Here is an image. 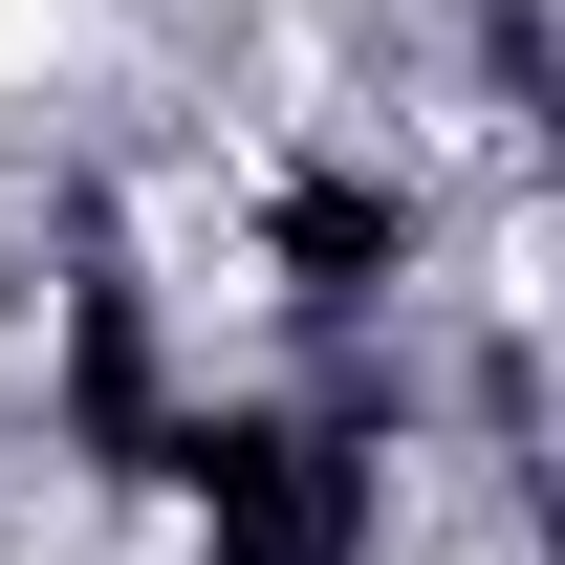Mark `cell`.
<instances>
[{
  "instance_id": "obj_1",
  "label": "cell",
  "mask_w": 565,
  "mask_h": 565,
  "mask_svg": "<svg viewBox=\"0 0 565 565\" xmlns=\"http://www.w3.org/2000/svg\"><path fill=\"white\" fill-rule=\"evenodd\" d=\"M152 479H196L217 565H349L370 544V414H196V435H152Z\"/></svg>"
},
{
  "instance_id": "obj_2",
  "label": "cell",
  "mask_w": 565,
  "mask_h": 565,
  "mask_svg": "<svg viewBox=\"0 0 565 565\" xmlns=\"http://www.w3.org/2000/svg\"><path fill=\"white\" fill-rule=\"evenodd\" d=\"M392 262H414V196H370V174H305L282 196V305H370Z\"/></svg>"
}]
</instances>
